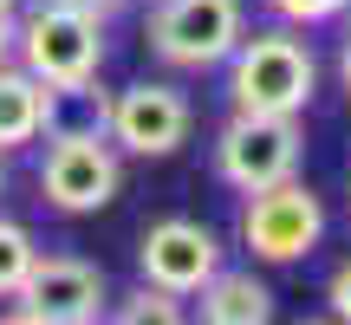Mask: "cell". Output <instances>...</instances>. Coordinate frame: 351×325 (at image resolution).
<instances>
[{
  "label": "cell",
  "instance_id": "cell-17",
  "mask_svg": "<svg viewBox=\"0 0 351 325\" xmlns=\"http://www.w3.org/2000/svg\"><path fill=\"white\" fill-rule=\"evenodd\" d=\"M65 7H78V13H91V20H111V7H117V0H65Z\"/></svg>",
  "mask_w": 351,
  "mask_h": 325
},
{
  "label": "cell",
  "instance_id": "cell-9",
  "mask_svg": "<svg viewBox=\"0 0 351 325\" xmlns=\"http://www.w3.org/2000/svg\"><path fill=\"white\" fill-rule=\"evenodd\" d=\"M137 267H143L150 287H163V293L182 300V293L208 287V274L221 267V241L202 221H156L150 234H143V248H137Z\"/></svg>",
  "mask_w": 351,
  "mask_h": 325
},
{
  "label": "cell",
  "instance_id": "cell-4",
  "mask_svg": "<svg viewBox=\"0 0 351 325\" xmlns=\"http://www.w3.org/2000/svg\"><path fill=\"white\" fill-rule=\"evenodd\" d=\"M241 46V0H163L150 13V52L163 65L202 72Z\"/></svg>",
  "mask_w": 351,
  "mask_h": 325
},
{
  "label": "cell",
  "instance_id": "cell-3",
  "mask_svg": "<svg viewBox=\"0 0 351 325\" xmlns=\"http://www.w3.org/2000/svg\"><path fill=\"white\" fill-rule=\"evenodd\" d=\"M326 234V208L306 182H267V189H247V208H241V241H247L261 261L287 267V261H306Z\"/></svg>",
  "mask_w": 351,
  "mask_h": 325
},
{
  "label": "cell",
  "instance_id": "cell-2",
  "mask_svg": "<svg viewBox=\"0 0 351 325\" xmlns=\"http://www.w3.org/2000/svg\"><path fill=\"white\" fill-rule=\"evenodd\" d=\"M13 46H20L26 72L39 85H78V78H98L104 20L65 7V0H46V7L26 13V26H13Z\"/></svg>",
  "mask_w": 351,
  "mask_h": 325
},
{
  "label": "cell",
  "instance_id": "cell-6",
  "mask_svg": "<svg viewBox=\"0 0 351 325\" xmlns=\"http://www.w3.org/2000/svg\"><path fill=\"white\" fill-rule=\"evenodd\" d=\"M20 300L26 306L13 319L91 325V319H104V274L85 267V261H65V254H52V261L33 254V267H26V280H20Z\"/></svg>",
  "mask_w": 351,
  "mask_h": 325
},
{
  "label": "cell",
  "instance_id": "cell-8",
  "mask_svg": "<svg viewBox=\"0 0 351 325\" xmlns=\"http://www.w3.org/2000/svg\"><path fill=\"white\" fill-rule=\"evenodd\" d=\"M104 130H111L130 156H169V150H182V137H189V98L176 85L143 78V85H130V91L111 98V124Z\"/></svg>",
  "mask_w": 351,
  "mask_h": 325
},
{
  "label": "cell",
  "instance_id": "cell-5",
  "mask_svg": "<svg viewBox=\"0 0 351 325\" xmlns=\"http://www.w3.org/2000/svg\"><path fill=\"white\" fill-rule=\"evenodd\" d=\"M300 124L293 117H267V111H234V124L221 130V143H215V162H221V176L247 195V189H267V182H287L293 169H300Z\"/></svg>",
  "mask_w": 351,
  "mask_h": 325
},
{
  "label": "cell",
  "instance_id": "cell-7",
  "mask_svg": "<svg viewBox=\"0 0 351 325\" xmlns=\"http://www.w3.org/2000/svg\"><path fill=\"white\" fill-rule=\"evenodd\" d=\"M39 189H46L52 208L65 215H91L117 195V156L104 137H52L46 169H39Z\"/></svg>",
  "mask_w": 351,
  "mask_h": 325
},
{
  "label": "cell",
  "instance_id": "cell-15",
  "mask_svg": "<svg viewBox=\"0 0 351 325\" xmlns=\"http://www.w3.org/2000/svg\"><path fill=\"white\" fill-rule=\"evenodd\" d=\"M267 7H274L280 20H293V26H319V20H332V13H345V0H267Z\"/></svg>",
  "mask_w": 351,
  "mask_h": 325
},
{
  "label": "cell",
  "instance_id": "cell-20",
  "mask_svg": "<svg viewBox=\"0 0 351 325\" xmlns=\"http://www.w3.org/2000/svg\"><path fill=\"white\" fill-rule=\"evenodd\" d=\"M7 7H13V0H7Z\"/></svg>",
  "mask_w": 351,
  "mask_h": 325
},
{
  "label": "cell",
  "instance_id": "cell-19",
  "mask_svg": "<svg viewBox=\"0 0 351 325\" xmlns=\"http://www.w3.org/2000/svg\"><path fill=\"white\" fill-rule=\"evenodd\" d=\"M339 72H345V91H351V39H345V59H339Z\"/></svg>",
  "mask_w": 351,
  "mask_h": 325
},
{
  "label": "cell",
  "instance_id": "cell-14",
  "mask_svg": "<svg viewBox=\"0 0 351 325\" xmlns=\"http://www.w3.org/2000/svg\"><path fill=\"white\" fill-rule=\"evenodd\" d=\"M117 319H124V325H169V319H176V293H163V287L143 280V287L117 306Z\"/></svg>",
  "mask_w": 351,
  "mask_h": 325
},
{
  "label": "cell",
  "instance_id": "cell-16",
  "mask_svg": "<svg viewBox=\"0 0 351 325\" xmlns=\"http://www.w3.org/2000/svg\"><path fill=\"white\" fill-rule=\"evenodd\" d=\"M326 300H332V313H339L345 325H351V261L332 274V287H326Z\"/></svg>",
  "mask_w": 351,
  "mask_h": 325
},
{
  "label": "cell",
  "instance_id": "cell-10",
  "mask_svg": "<svg viewBox=\"0 0 351 325\" xmlns=\"http://www.w3.org/2000/svg\"><path fill=\"white\" fill-rule=\"evenodd\" d=\"M104 124H111V98L91 91V78L46 85V98H39V130L46 137H104Z\"/></svg>",
  "mask_w": 351,
  "mask_h": 325
},
{
  "label": "cell",
  "instance_id": "cell-13",
  "mask_svg": "<svg viewBox=\"0 0 351 325\" xmlns=\"http://www.w3.org/2000/svg\"><path fill=\"white\" fill-rule=\"evenodd\" d=\"M26 267H33V234H26L20 221H0V300L20 293Z\"/></svg>",
  "mask_w": 351,
  "mask_h": 325
},
{
  "label": "cell",
  "instance_id": "cell-11",
  "mask_svg": "<svg viewBox=\"0 0 351 325\" xmlns=\"http://www.w3.org/2000/svg\"><path fill=\"white\" fill-rule=\"evenodd\" d=\"M202 319L208 325H267L274 319V293L254 274H221L215 267L208 287H202Z\"/></svg>",
  "mask_w": 351,
  "mask_h": 325
},
{
  "label": "cell",
  "instance_id": "cell-12",
  "mask_svg": "<svg viewBox=\"0 0 351 325\" xmlns=\"http://www.w3.org/2000/svg\"><path fill=\"white\" fill-rule=\"evenodd\" d=\"M39 98H46V85L33 72H7L0 65V150L39 137Z\"/></svg>",
  "mask_w": 351,
  "mask_h": 325
},
{
  "label": "cell",
  "instance_id": "cell-18",
  "mask_svg": "<svg viewBox=\"0 0 351 325\" xmlns=\"http://www.w3.org/2000/svg\"><path fill=\"white\" fill-rule=\"evenodd\" d=\"M7 52H13V7L0 0V59H7Z\"/></svg>",
  "mask_w": 351,
  "mask_h": 325
},
{
  "label": "cell",
  "instance_id": "cell-1",
  "mask_svg": "<svg viewBox=\"0 0 351 325\" xmlns=\"http://www.w3.org/2000/svg\"><path fill=\"white\" fill-rule=\"evenodd\" d=\"M228 59H234V72H228L234 111L300 117V111H306V98H313V85H319L313 52H306L293 33H254V39H241Z\"/></svg>",
  "mask_w": 351,
  "mask_h": 325
}]
</instances>
